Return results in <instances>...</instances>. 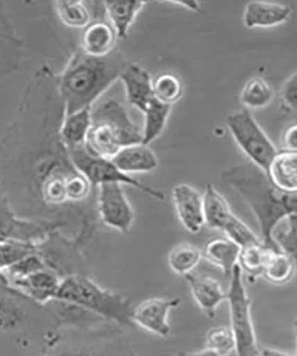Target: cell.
Segmentation results:
<instances>
[{
    "instance_id": "cell-1",
    "label": "cell",
    "mask_w": 297,
    "mask_h": 356,
    "mask_svg": "<svg viewBox=\"0 0 297 356\" xmlns=\"http://www.w3.org/2000/svg\"><path fill=\"white\" fill-rule=\"evenodd\" d=\"M65 117L56 73L47 65L25 86L0 147V180L8 198H30L45 211L90 199L93 186L76 168L60 129Z\"/></svg>"
},
{
    "instance_id": "cell-2",
    "label": "cell",
    "mask_w": 297,
    "mask_h": 356,
    "mask_svg": "<svg viewBox=\"0 0 297 356\" xmlns=\"http://www.w3.org/2000/svg\"><path fill=\"white\" fill-rule=\"evenodd\" d=\"M129 63L118 51L110 55L94 57L80 49L76 50L56 81L65 116L92 107L98 98L119 81Z\"/></svg>"
},
{
    "instance_id": "cell-3",
    "label": "cell",
    "mask_w": 297,
    "mask_h": 356,
    "mask_svg": "<svg viewBox=\"0 0 297 356\" xmlns=\"http://www.w3.org/2000/svg\"><path fill=\"white\" fill-rule=\"evenodd\" d=\"M222 177L251 209L263 243L280 250L273 239L275 229L283 219L297 214V193L275 189L264 171L252 163L230 168Z\"/></svg>"
},
{
    "instance_id": "cell-4",
    "label": "cell",
    "mask_w": 297,
    "mask_h": 356,
    "mask_svg": "<svg viewBox=\"0 0 297 356\" xmlns=\"http://www.w3.org/2000/svg\"><path fill=\"white\" fill-rule=\"evenodd\" d=\"M56 300L74 305L117 325L135 328L131 301L98 285L83 275L74 273L62 280Z\"/></svg>"
},
{
    "instance_id": "cell-5",
    "label": "cell",
    "mask_w": 297,
    "mask_h": 356,
    "mask_svg": "<svg viewBox=\"0 0 297 356\" xmlns=\"http://www.w3.org/2000/svg\"><path fill=\"white\" fill-rule=\"evenodd\" d=\"M140 143L143 129L119 102L109 100L92 111L91 128L85 144L91 154L112 159L126 146Z\"/></svg>"
},
{
    "instance_id": "cell-6",
    "label": "cell",
    "mask_w": 297,
    "mask_h": 356,
    "mask_svg": "<svg viewBox=\"0 0 297 356\" xmlns=\"http://www.w3.org/2000/svg\"><path fill=\"white\" fill-rule=\"evenodd\" d=\"M239 265L230 278L226 301L230 311V328L235 335L237 356H258L257 335L252 318V300L249 298Z\"/></svg>"
},
{
    "instance_id": "cell-7",
    "label": "cell",
    "mask_w": 297,
    "mask_h": 356,
    "mask_svg": "<svg viewBox=\"0 0 297 356\" xmlns=\"http://www.w3.org/2000/svg\"><path fill=\"white\" fill-rule=\"evenodd\" d=\"M69 152L76 168L84 175L94 188L105 184H126L160 202L166 200L163 192L123 172L110 159L91 154L85 145L71 149Z\"/></svg>"
},
{
    "instance_id": "cell-8",
    "label": "cell",
    "mask_w": 297,
    "mask_h": 356,
    "mask_svg": "<svg viewBox=\"0 0 297 356\" xmlns=\"http://www.w3.org/2000/svg\"><path fill=\"white\" fill-rule=\"evenodd\" d=\"M226 125L237 145L252 164L265 172L277 150L251 111L244 109L230 114Z\"/></svg>"
},
{
    "instance_id": "cell-9",
    "label": "cell",
    "mask_w": 297,
    "mask_h": 356,
    "mask_svg": "<svg viewBox=\"0 0 297 356\" xmlns=\"http://www.w3.org/2000/svg\"><path fill=\"white\" fill-rule=\"evenodd\" d=\"M45 306L36 303L8 284L0 282V334L24 333L49 317Z\"/></svg>"
},
{
    "instance_id": "cell-10",
    "label": "cell",
    "mask_w": 297,
    "mask_h": 356,
    "mask_svg": "<svg viewBox=\"0 0 297 356\" xmlns=\"http://www.w3.org/2000/svg\"><path fill=\"white\" fill-rule=\"evenodd\" d=\"M62 225L59 221L36 220L19 216L0 180V243L20 240L37 243L53 229H60Z\"/></svg>"
},
{
    "instance_id": "cell-11",
    "label": "cell",
    "mask_w": 297,
    "mask_h": 356,
    "mask_svg": "<svg viewBox=\"0 0 297 356\" xmlns=\"http://www.w3.org/2000/svg\"><path fill=\"white\" fill-rule=\"evenodd\" d=\"M96 209L100 220L119 233L128 234L135 222V211L122 184H105L97 187Z\"/></svg>"
},
{
    "instance_id": "cell-12",
    "label": "cell",
    "mask_w": 297,
    "mask_h": 356,
    "mask_svg": "<svg viewBox=\"0 0 297 356\" xmlns=\"http://www.w3.org/2000/svg\"><path fill=\"white\" fill-rule=\"evenodd\" d=\"M180 305L179 298H147L134 307L133 323L155 336L167 338L171 332L169 323L170 312Z\"/></svg>"
},
{
    "instance_id": "cell-13",
    "label": "cell",
    "mask_w": 297,
    "mask_h": 356,
    "mask_svg": "<svg viewBox=\"0 0 297 356\" xmlns=\"http://www.w3.org/2000/svg\"><path fill=\"white\" fill-rule=\"evenodd\" d=\"M5 2L0 1V81L11 76L23 63L25 47L8 14Z\"/></svg>"
},
{
    "instance_id": "cell-14",
    "label": "cell",
    "mask_w": 297,
    "mask_h": 356,
    "mask_svg": "<svg viewBox=\"0 0 297 356\" xmlns=\"http://www.w3.org/2000/svg\"><path fill=\"white\" fill-rule=\"evenodd\" d=\"M172 199L183 227L189 233H201L205 225L203 195L189 184H179L173 186Z\"/></svg>"
},
{
    "instance_id": "cell-15",
    "label": "cell",
    "mask_w": 297,
    "mask_h": 356,
    "mask_svg": "<svg viewBox=\"0 0 297 356\" xmlns=\"http://www.w3.org/2000/svg\"><path fill=\"white\" fill-rule=\"evenodd\" d=\"M62 280L58 273L45 267L25 277L15 280L8 285L41 306H46L56 300Z\"/></svg>"
},
{
    "instance_id": "cell-16",
    "label": "cell",
    "mask_w": 297,
    "mask_h": 356,
    "mask_svg": "<svg viewBox=\"0 0 297 356\" xmlns=\"http://www.w3.org/2000/svg\"><path fill=\"white\" fill-rule=\"evenodd\" d=\"M76 329L59 327L53 330L46 341L44 356H107V348L83 344L81 339H76Z\"/></svg>"
},
{
    "instance_id": "cell-17",
    "label": "cell",
    "mask_w": 297,
    "mask_h": 356,
    "mask_svg": "<svg viewBox=\"0 0 297 356\" xmlns=\"http://www.w3.org/2000/svg\"><path fill=\"white\" fill-rule=\"evenodd\" d=\"M129 104L144 113L154 99L153 79L150 73L137 63H129L120 76Z\"/></svg>"
},
{
    "instance_id": "cell-18",
    "label": "cell",
    "mask_w": 297,
    "mask_h": 356,
    "mask_svg": "<svg viewBox=\"0 0 297 356\" xmlns=\"http://www.w3.org/2000/svg\"><path fill=\"white\" fill-rule=\"evenodd\" d=\"M196 304L210 319L216 316L218 307L226 300V292L217 280L206 275H194L192 273L185 276Z\"/></svg>"
},
{
    "instance_id": "cell-19",
    "label": "cell",
    "mask_w": 297,
    "mask_h": 356,
    "mask_svg": "<svg viewBox=\"0 0 297 356\" xmlns=\"http://www.w3.org/2000/svg\"><path fill=\"white\" fill-rule=\"evenodd\" d=\"M118 39V35L109 21H92L82 31L80 49L88 56H106L115 50Z\"/></svg>"
},
{
    "instance_id": "cell-20",
    "label": "cell",
    "mask_w": 297,
    "mask_h": 356,
    "mask_svg": "<svg viewBox=\"0 0 297 356\" xmlns=\"http://www.w3.org/2000/svg\"><path fill=\"white\" fill-rule=\"evenodd\" d=\"M265 174L275 189L284 193H297V152H277Z\"/></svg>"
},
{
    "instance_id": "cell-21",
    "label": "cell",
    "mask_w": 297,
    "mask_h": 356,
    "mask_svg": "<svg viewBox=\"0 0 297 356\" xmlns=\"http://www.w3.org/2000/svg\"><path fill=\"white\" fill-rule=\"evenodd\" d=\"M110 160L128 175L151 172L159 167L156 154L143 143L126 146Z\"/></svg>"
},
{
    "instance_id": "cell-22",
    "label": "cell",
    "mask_w": 297,
    "mask_h": 356,
    "mask_svg": "<svg viewBox=\"0 0 297 356\" xmlns=\"http://www.w3.org/2000/svg\"><path fill=\"white\" fill-rule=\"evenodd\" d=\"M291 15L289 6L277 3L249 2L246 6L243 22L246 28L273 27L289 20Z\"/></svg>"
},
{
    "instance_id": "cell-23",
    "label": "cell",
    "mask_w": 297,
    "mask_h": 356,
    "mask_svg": "<svg viewBox=\"0 0 297 356\" xmlns=\"http://www.w3.org/2000/svg\"><path fill=\"white\" fill-rule=\"evenodd\" d=\"M240 250L241 248L228 238H216L208 241L202 250V255L208 263L219 268L226 277L230 278L238 265Z\"/></svg>"
},
{
    "instance_id": "cell-24",
    "label": "cell",
    "mask_w": 297,
    "mask_h": 356,
    "mask_svg": "<svg viewBox=\"0 0 297 356\" xmlns=\"http://www.w3.org/2000/svg\"><path fill=\"white\" fill-rule=\"evenodd\" d=\"M147 3L144 1H104V11L119 39L128 37L129 29L134 24L139 13Z\"/></svg>"
},
{
    "instance_id": "cell-25",
    "label": "cell",
    "mask_w": 297,
    "mask_h": 356,
    "mask_svg": "<svg viewBox=\"0 0 297 356\" xmlns=\"http://www.w3.org/2000/svg\"><path fill=\"white\" fill-rule=\"evenodd\" d=\"M205 225L211 230L223 232L224 227L235 213L232 211L229 202L208 184L203 195Z\"/></svg>"
},
{
    "instance_id": "cell-26",
    "label": "cell",
    "mask_w": 297,
    "mask_h": 356,
    "mask_svg": "<svg viewBox=\"0 0 297 356\" xmlns=\"http://www.w3.org/2000/svg\"><path fill=\"white\" fill-rule=\"evenodd\" d=\"M92 124V107L85 108L65 116L60 129V136L68 150L86 144Z\"/></svg>"
},
{
    "instance_id": "cell-27",
    "label": "cell",
    "mask_w": 297,
    "mask_h": 356,
    "mask_svg": "<svg viewBox=\"0 0 297 356\" xmlns=\"http://www.w3.org/2000/svg\"><path fill=\"white\" fill-rule=\"evenodd\" d=\"M273 250L263 243L248 245L240 250L238 265L252 284L263 276L265 263Z\"/></svg>"
},
{
    "instance_id": "cell-28",
    "label": "cell",
    "mask_w": 297,
    "mask_h": 356,
    "mask_svg": "<svg viewBox=\"0 0 297 356\" xmlns=\"http://www.w3.org/2000/svg\"><path fill=\"white\" fill-rule=\"evenodd\" d=\"M202 259L203 255L200 248L191 243H179L169 251L167 264L172 272L185 277L194 271Z\"/></svg>"
},
{
    "instance_id": "cell-29",
    "label": "cell",
    "mask_w": 297,
    "mask_h": 356,
    "mask_svg": "<svg viewBox=\"0 0 297 356\" xmlns=\"http://www.w3.org/2000/svg\"><path fill=\"white\" fill-rule=\"evenodd\" d=\"M53 8L62 24L71 29L84 30L90 24L93 17L90 6L85 1L61 0L53 2Z\"/></svg>"
},
{
    "instance_id": "cell-30",
    "label": "cell",
    "mask_w": 297,
    "mask_h": 356,
    "mask_svg": "<svg viewBox=\"0 0 297 356\" xmlns=\"http://www.w3.org/2000/svg\"><path fill=\"white\" fill-rule=\"evenodd\" d=\"M297 273L295 264L280 250H273L265 263L263 276L271 284L281 286L291 281Z\"/></svg>"
},
{
    "instance_id": "cell-31",
    "label": "cell",
    "mask_w": 297,
    "mask_h": 356,
    "mask_svg": "<svg viewBox=\"0 0 297 356\" xmlns=\"http://www.w3.org/2000/svg\"><path fill=\"white\" fill-rule=\"evenodd\" d=\"M172 107L154 99L144 111L143 144L150 145L159 138L165 129Z\"/></svg>"
},
{
    "instance_id": "cell-32",
    "label": "cell",
    "mask_w": 297,
    "mask_h": 356,
    "mask_svg": "<svg viewBox=\"0 0 297 356\" xmlns=\"http://www.w3.org/2000/svg\"><path fill=\"white\" fill-rule=\"evenodd\" d=\"M273 91L271 86L263 78L255 77L249 79L243 87L240 94V102L243 106L252 109H261L271 103Z\"/></svg>"
},
{
    "instance_id": "cell-33",
    "label": "cell",
    "mask_w": 297,
    "mask_h": 356,
    "mask_svg": "<svg viewBox=\"0 0 297 356\" xmlns=\"http://www.w3.org/2000/svg\"><path fill=\"white\" fill-rule=\"evenodd\" d=\"M185 86L181 79L173 73H163L153 81L155 99L167 106H173L182 99Z\"/></svg>"
},
{
    "instance_id": "cell-34",
    "label": "cell",
    "mask_w": 297,
    "mask_h": 356,
    "mask_svg": "<svg viewBox=\"0 0 297 356\" xmlns=\"http://www.w3.org/2000/svg\"><path fill=\"white\" fill-rule=\"evenodd\" d=\"M37 243L20 240H8L0 243V272L3 273L15 264L36 253Z\"/></svg>"
},
{
    "instance_id": "cell-35",
    "label": "cell",
    "mask_w": 297,
    "mask_h": 356,
    "mask_svg": "<svg viewBox=\"0 0 297 356\" xmlns=\"http://www.w3.org/2000/svg\"><path fill=\"white\" fill-rule=\"evenodd\" d=\"M205 348L220 355H230L236 352L235 335L232 329L226 326L212 328L205 336Z\"/></svg>"
},
{
    "instance_id": "cell-36",
    "label": "cell",
    "mask_w": 297,
    "mask_h": 356,
    "mask_svg": "<svg viewBox=\"0 0 297 356\" xmlns=\"http://www.w3.org/2000/svg\"><path fill=\"white\" fill-rule=\"evenodd\" d=\"M223 233L226 234V237L232 241L240 248L248 246V245L263 243L261 238L253 232L252 229L248 227L246 222L241 219L233 215L229 222H227L224 227Z\"/></svg>"
},
{
    "instance_id": "cell-37",
    "label": "cell",
    "mask_w": 297,
    "mask_h": 356,
    "mask_svg": "<svg viewBox=\"0 0 297 356\" xmlns=\"http://www.w3.org/2000/svg\"><path fill=\"white\" fill-rule=\"evenodd\" d=\"M278 248L295 264L297 271V232L291 227L274 235Z\"/></svg>"
},
{
    "instance_id": "cell-38",
    "label": "cell",
    "mask_w": 297,
    "mask_h": 356,
    "mask_svg": "<svg viewBox=\"0 0 297 356\" xmlns=\"http://www.w3.org/2000/svg\"><path fill=\"white\" fill-rule=\"evenodd\" d=\"M280 98L286 109L297 114V71L283 84Z\"/></svg>"
},
{
    "instance_id": "cell-39",
    "label": "cell",
    "mask_w": 297,
    "mask_h": 356,
    "mask_svg": "<svg viewBox=\"0 0 297 356\" xmlns=\"http://www.w3.org/2000/svg\"><path fill=\"white\" fill-rule=\"evenodd\" d=\"M281 146L283 150L297 152V122L284 130L281 136Z\"/></svg>"
},
{
    "instance_id": "cell-40",
    "label": "cell",
    "mask_w": 297,
    "mask_h": 356,
    "mask_svg": "<svg viewBox=\"0 0 297 356\" xmlns=\"http://www.w3.org/2000/svg\"><path fill=\"white\" fill-rule=\"evenodd\" d=\"M167 356H237L236 352L230 355H220L218 353L208 350L204 348L203 350L197 352H179L178 354L167 355Z\"/></svg>"
},
{
    "instance_id": "cell-41",
    "label": "cell",
    "mask_w": 297,
    "mask_h": 356,
    "mask_svg": "<svg viewBox=\"0 0 297 356\" xmlns=\"http://www.w3.org/2000/svg\"><path fill=\"white\" fill-rule=\"evenodd\" d=\"M258 356H294L290 354H287V353L277 350V349L273 348H264L263 350L259 352Z\"/></svg>"
},
{
    "instance_id": "cell-42",
    "label": "cell",
    "mask_w": 297,
    "mask_h": 356,
    "mask_svg": "<svg viewBox=\"0 0 297 356\" xmlns=\"http://www.w3.org/2000/svg\"><path fill=\"white\" fill-rule=\"evenodd\" d=\"M287 220L289 222V227H293L297 232V214L289 216Z\"/></svg>"
},
{
    "instance_id": "cell-43",
    "label": "cell",
    "mask_w": 297,
    "mask_h": 356,
    "mask_svg": "<svg viewBox=\"0 0 297 356\" xmlns=\"http://www.w3.org/2000/svg\"><path fill=\"white\" fill-rule=\"evenodd\" d=\"M294 332H295L296 348H297V319L294 322Z\"/></svg>"
}]
</instances>
